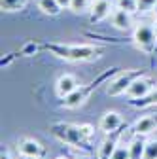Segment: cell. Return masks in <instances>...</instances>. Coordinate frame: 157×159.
Wrapping results in <instances>:
<instances>
[{
    "label": "cell",
    "instance_id": "26",
    "mask_svg": "<svg viewBox=\"0 0 157 159\" xmlns=\"http://www.w3.org/2000/svg\"><path fill=\"white\" fill-rule=\"evenodd\" d=\"M19 159H40V157H32V155H21Z\"/></svg>",
    "mask_w": 157,
    "mask_h": 159
},
{
    "label": "cell",
    "instance_id": "16",
    "mask_svg": "<svg viewBox=\"0 0 157 159\" xmlns=\"http://www.w3.org/2000/svg\"><path fill=\"white\" fill-rule=\"evenodd\" d=\"M132 106L136 108H148V106H157V87L144 98H136V101H131Z\"/></svg>",
    "mask_w": 157,
    "mask_h": 159
},
{
    "label": "cell",
    "instance_id": "8",
    "mask_svg": "<svg viewBox=\"0 0 157 159\" xmlns=\"http://www.w3.org/2000/svg\"><path fill=\"white\" fill-rule=\"evenodd\" d=\"M121 125H123V117H121L119 112H115V110H108V112H104L102 117H101V121H99V129H101L104 134L117 133Z\"/></svg>",
    "mask_w": 157,
    "mask_h": 159
},
{
    "label": "cell",
    "instance_id": "10",
    "mask_svg": "<svg viewBox=\"0 0 157 159\" xmlns=\"http://www.w3.org/2000/svg\"><path fill=\"white\" fill-rule=\"evenodd\" d=\"M112 11H114V4L110 0H95L89 10V19L91 23H101L112 15Z\"/></svg>",
    "mask_w": 157,
    "mask_h": 159
},
{
    "label": "cell",
    "instance_id": "14",
    "mask_svg": "<svg viewBox=\"0 0 157 159\" xmlns=\"http://www.w3.org/2000/svg\"><path fill=\"white\" fill-rule=\"evenodd\" d=\"M36 6L44 15H49V17H57L63 11V8L59 6L57 0H36Z\"/></svg>",
    "mask_w": 157,
    "mask_h": 159
},
{
    "label": "cell",
    "instance_id": "22",
    "mask_svg": "<svg viewBox=\"0 0 157 159\" xmlns=\"http://www.w3.org/2000/svg\"><path fill=\"white\" fill-rule=\"evenodd\" d=\"M155 6H157V0H138V13L153 11Z\"/></svg>",
    "mask_w": 157,
    "mask_h": 159
},
{
    "label": "cell",
    "instance_id": "12",
    "mask_svg": "<svg viewBox=\"0 0 157 159\" xmlns=\"http://www.w3.org/2000/svg\"><path fill=\"white\" fill-rule=\"evenodd\" d=\"M132 15L134 13H131V11H127V10H123V8H114V11H112V15H110V21H112V27L114 29H117V30H131L132 29Z\"/></svg>",
    "mask_w": 157,
    "mask_h": 159
},
{
    "label": "cell",
    "instance_id": "20",
    "mask_svg": "<svg viewBox=\"0 0 157 159\" xmlns=\"http://www.w3.org/2000/svg\"><path fill=\"white\" fill-rule=\"evenodd\" d=\"M112 159H131V150H129V146H125V144H117V148H115Z\"/></svg>",
    "mask_w": 157,
    "mask_h": 159
},
{
    "label": "cell",
    "instance_id": "11",
    "mask_svg": "<svg viewBox=\"0 0 157 159\" xmlns=\"http://www.w3.org/2000/svg\"><path fill=\"white\" fill-rule=\"evenodd\" d=\"M157 131V114H148L140 119H136L132 125V133L136 136H150Z\"/></svg>",
    "mask_w": 157,
    "mask_h": 159
},
{
    "label": "cell",
    "instance_id": "9",
    "mask_svg": "<svg viewBox=\"0 0 157 159\" xmlns=\"http://www.w3.org/2000/svg\"><path fill=\"white\" fill-rule=\"evenodd\" d=\"M80 85H82V84L78 82V78H76L74 74H63V76H59L57 82H55V93H57V97L65 98V97H68L70 93H74Z\"/></svg>",
    "mask_w": 157,
    "mask_h": 159
},
{
    "label": "cell",
    "instance_id": "17",
    "mask_svg": "<svg viewBox=\"0 0 157 159\" xmlns=\"http://www.w3.org/2000/svg\"><path fill=\"white\" fill-rule=\"evenodd\" d=\"M29 0H0V8L4 11H21Z\"/></svg>",
    "mask_w": 157,
    "mask_h": 159
},
{
    "label": "cell",
    "instance_id": "4",
    "mask_svg": "<svg viewBox=\"0 0 157 159\" xmlns=\"http://www.w3.org/2000/svg\"><path fill=\"white\" fill-rule=\"evenodd\" d=\"M144 74V70H138V68H131V70H125V72H119L112 82L106 84V95L108 97H119V95H125L127 89L131 87V84L134 82L136 78H140Z\"/></svg>",
    "mask_w": 157,
    "mask_h": 159
},
{
    "label": "cell",
    "instance_id": "7",
    "mask_svg": "<svg viewBox=\"0 0 157 159\" xmlns=\"http://www.w3.org/2000/svg\"><path fill=\"white\" fill-rule=\"evenodd\" d=\"M17 152L19 155H32V157H46V146L40 142V140H36V138L32 136H23V138H19V142H17Z\"/></svg>",
    "mask_w": 157,
    "mask_h": 159
},
{
    "label": "cell",
    "instance_id": "19",
    "mask_svg": "<svg viewBox=\"0 0 157 159\" xmlns=\"http://www.w3.org/2000/svg\"><path fill=\"white\" fill-rule=\"evenodd\" d=\"M117 8H123L131 13H138V0H115Z\"/></svg>",
    "mask_w": 157,
    "mask_h": 159
},
{
    "label": "cell",
    "instance_id": "25",
    "mask_svg": "<svg viewBox=\"0 0 157 159\" xmlns=\"http://www.w3.org/2000/svg\"><path fill=\"white\" fill-rule=\"evenodd\" d=\"M151 13H153V21H155V23H157V6H155V8H153V11H151Z\"/></svg>",
    "mask_w": 157,
    "mask_h": 159
},
{
    "label": "cell",
    "instance_id": "15",
    "mask_svg": "<svg viewBox=\"0 0 157 159\" xmlns=\"http://www.w3.org/2000/svg\"><path fill=\"white\" fill-rule=\"evenodd\" d=\"M146 136H134V140L129 144L131 150V159H144L146 153Z\"/></svg>",
    "mask_w": 157,
    "mask_h": 159
},
{
    "label": "cell",
    "instance_id": "28",
    "mask_svg": "<svg viewBox=\"0 0 157 159\" xmlns=\"http://www.w3.org/2000/svg\"><path fill=\"white\" fill-rule=\"evenodd\" d=\"M74 159H82V157H74Z\"/></svg>",
    "mask_w": 157,
    "mask_h": 159
},
{
    "label": "cell",
    "instance_id": "3",
    "mask_svg": "<svg viewBox=\"0 0 157 159\" xmlns=\"http://www.w3.org/2000/svg\"><path fill=\"white\" fill-rule=\"evenodd\" d=\"M132 42L144 53H153L157 48V25L155 23H138L132 30Z\"/></svg>",
    "mask_w": 157,
    "mask_h": 159
},
{
    "label": "cell",
    "instance_id": "6",
    "mask_svg": "<svg viewBox=\"0 0 157 159\" xmlns=\"http://www.w3.org/2000/svg\"><path fill=\"white\" fill-rule=\"evenodd\" d=\"M157 87V84H155V80H151V78H148V76H140V78H136L134 82L131 84V87L127 89V97L129 98H132V101H136V98H144V97H148L153 89Z\"/></svg>",
    "mask_w": 157,
    "mask_h": 159
},
{
    "label": "cell",
    "instance_id": "1",
    "mask_svg": "<svg viewBox=\"0 0 157 159\" xmlns=\"http://www.w3.org/2000/svg\"><path fill=\"white\" fill-rule=\"evenodd\" d=\"M93 125L89 123H68V121H55L49 125L51 136H55L57 140H61L63 144L70 148H87L89 140L93 136Z\"/></svg>",
    "mask_w": 157,
    "mask_h": 159
},
{
    "label": "cell",
    "instance_id": "27",
    "mask_svg": "<svg viewBox=\"0 0 157 159\" xmlns=\"http://www.w3.org/2000/svg\"><path fill=\"white\" fill-rule=\"evenodd\" d=\"M55 159H68V157H65V155H59V157H55Z\"/></svg>",
    "mask_w": 157,
    "mask_h": 159
},
{
    "label": "cell",
    "instance_id": "23",
    "mask_svg": "<svg viewBox=\"0 0 157 159\" xmlns=\"http://www.w3.org/2000/svg\"><path fill=\"white\" fill-rule=\"evenodd\" d=\"M0 159H13V155H11V152H10L8 148H2V153H0Z\"/></svg>",
    "mask_w": 157,
    "mask_h": 159
},
{
    "label": "cell",
    "instance_id": "18",
    "mask_svg": "<svg viewBox=\"0 0 157 159\" xmlns=\"http://www.w3.org/2000/svg\"><path fill=\"white\" fill-rule=\"evenodd\" d=\"M91 0H72V4H70V11L72 13H87L91 10Z\"/></svg>",
    "mask_w": 157,
    "mask_h": 159
},
{
    "label": "cell",
    "instance_id": "13",
    "mask_svg": "<svg viewBox=\"0 0 157 159\" xmlns=\"http://www.w3.org/2000/svg\"><path fill=\"white\" fill-rule=\"evenodd\" d=\"M114 134L115 133L108 134L104 140L99 144V148H96V159H112L117 144H119V142H117V136H114Z\"/></svg>",
    "mask_w": 157,
    "mask_h": 159
},
{
    "label": "cell",
    "instance_id": "29",
    "mask_svg": "<svg viewBox=\"0 0 157 159\" xmlns=\"http://www.w3.org/2000/svg\"><path fill=\"white\" fill-rule=\"evenodd\" d=\"M91 2H95V0H91Z\"/></svg>",
    "mask_w": 157,
    "mask_h": 159
},
{
    "label": "cell",
    "instance_id": "24",
    "mask_svg": "<svg viewBox=\"0 0 157 159\" xmlns=\"http://www.w3.org/2000/svg\"><path fill=\"white\" fill-rule=\"evenodd\" d=\"M57 2H59V6H61L63 10H68L70 4H72V0H57Z\"/></svg>",
    "mask_w": 157,
    "mask_h": 159
},
{
    "label": "cell",
    "instance_id": "21",
    "mask_svg": "<svg viewBox=\"0 0 157 159\" xmlns=\"http://www.w3.org/2000/svg\"><path fill=\"white\" fill-rule=\"evenodd\" d=\"M144 159H157V138L146 142V153Z\"/></svg>",
    "mask_w": 157,
    "mask_h": 159
},
{
    "label": "cell",
    "instance_id": "2",
    "mask_svg": "<svg viewBox=\"0 0 157 159\" xmlns=\"http://www.w3.org/2000/svg\"><path fill=\"white\" fill-rule=\"evenodd\" d=\"M44 49H49L57 57L65 59L70 63H85L93 61L95 57H99L101 49L89 46V44H46Z\"/></svg>",
    "mask_w": 157,
    "mask_h": 159
},
{
    "label": "cell",
    "instance_id": "5",
    "mask_svg": "<svg viewBox=\"0 0 157 159\" xmlns=\"http://www.w3.org/2000/svg\"><path fill=\"white\" fill-rule=\"evenodd\" d=\"M108 72H110V70H108ZM108 72H106V74H108ZM106 74L101 76L99 80H93V82L87 84V85H80L74 93H70L68 97H65V98H63V106L68 108V110H74V108H80L82 104H85V102H87V98H89V95L96 89V84L102 82V80L106 78Z\"/></svg>",
    "mask_w": 157,
    "mask_h": 159
}]
</instances>
